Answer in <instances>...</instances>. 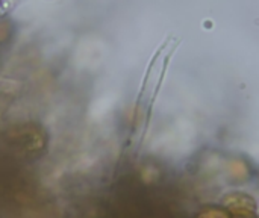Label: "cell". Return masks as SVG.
<instances>
[{
	"label": "cell",
	"mask_w": 259,
	"mask_h": 218,
	"mask_svg": "<svg viewBox=\"0 0 259 218\" xmlns=\"http://www.w3.org/2000/svg\"><path fill=\"white\" fill-rule=\"evenodd\" d=\"M197 218H232L231 212L225 208H206L203 209Z\"/></svg>",
	"instance_id": "cell-2"
},
{
	"label": "cell",
	"mask_w": 259,
	"mask_h": 218,
	"mask_svg": "<svg viewBox=\"0 0 259 218\" xmlns=\"http://www.w3.org/2000/svg\"><path fill=\"white\" fill-rule=\"evenodd\" d=\"M225 206L232 218H256V202L244 193H232L225 197Z\"/></svg>",
	"instance_id": "cell-1"
}]
</instances>
